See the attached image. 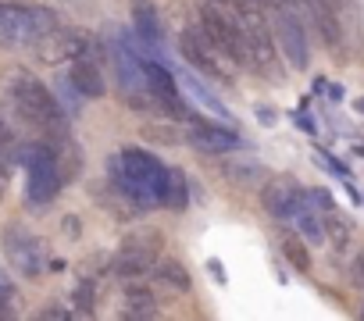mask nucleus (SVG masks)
<instances>
[{
    "label": "nucleus",
    "mask_w": 364,
    "mask_h": 321,
    "mask_svg": "<svg viewBox=\"0 0 364 321\" xmlns=\"http://www.w3.org/2000/svg\"><path fill=\"white\" fill-rule=\"evenodd\" d=\"M4 93H8V104L15 107V114L36 129L43 139H61V136H72L68 132V114L61 107V100L29 72L15 68L8 79H4Z\"/></svg>",
    "instance_id": "1"
},
{
    "label": "nucleus",
    "mask_w": 364,
    "mask_h": 321,
    "mask_svg": "<svg viewBox=\"0 0 364 321\" xmlns=\"http://www.w3.org/2000/svg\"><path fill=\"white\" fill-rule=\"evenodd\" d=\"M18 165H26V200L29 204H50L61 193L65 175L58 168L54 146L47 139L18 146Z\"/></svg>",
    "instance_id": "2"
},
{
    "label": "nucleus",
    "mask_w": 364,
    "mask_h": 321,
    "mask_svg": "<svg viewBox=\"0 0 364 321\" xmlns=\"http://www.w3.org/2000/svg\"><path fill=\"white\" fill-rule=\"evenodd\" d=\"M107 54H111V65H114V79L122 86V97L129 107L136 111H146L154 93H150V82H146V68H143V58L139 50H132V43L122 36V33H111L107 40Z\"/></svg>",
    "instance_id": "3"
},
{
    "label": "nucleus",
    "mask_w": 364,
    "mask_h": 321,
    "mask_svg": "<svg viewBox=\"0 0 364 321\" xmlns=\"http://www.w3.org/2000/svg\"><path fill=\"white\" fill-rule=\"evenodd\" d=\"M58 29V15L47 8L0 4V47H26Z\"/></svg>",
    "instance_id": "4"
},
{
    "label": "nucleus",
    "mask_w": 364,
    "mask_h": 321,
    "mask_svg": "<svg viewBox=\"0 0 364 321\" xmlns=\"http://www.w3.org/2000/svg\"><path fill=\"white\" fill-rule=\"evenodd\" d=\"M200 26H204V33H208V36L229 54V61L250 68V54H247V40H243L240 18L232 15V8L225 4V0H208Z\"/></svg>",
    "instance_id": "5"
},
{
    "label": "nucleus",
    "mask_w": 364,
    "mask_h": 321,
    "mask_svg": "<svg viewBox=\"0 0 364 321\" xmlns=\"http://www.w3.org/2000/svg\"><path fill=\"white\" fill-rule=\"evenodd\" d=\"M0 243H4L8 264H11L18 275L40 278V275L47 271V250H43V243H40L26 225H8L4 236H0Z\"/></svg>",
    "instance_id": "6"
},
{
    "label": "nucleus",
    "mask_w": 364,
    "mask_h": 321,
    "mask_svg": "<svg viewBox=\"0 0 364 321\" xmlns=\"http://www.w3.org/2000/svg\"><path fill=\"white\" fill-rule=\"evenodd\" d=\"M182 58H186L200 75H208V79H225L229 72H225V50L204 33V26L200 29H186V33H182Z\"/></svg>",
    "instance_id": "7"
},
{
    "label": "nucleus",
    "mask_w": 364,
    "mask_h": 321,
    "mask_svg": "<svg viewBox=\"0 0 364 321\" xmlns=\"http://www.w3.org/2000/svg\"><path fill=\"white\" fill-rule=\"evenodd\" d=\"M275 43H279L282 58H286L296 72H307V65H311L307 33H304L300 18L289 11V4H279V8H275Z\"/></svg>",
    "instance_id": "8"
},
{
    "label": "nucleus",
    "mask_w": 364,
    "mask_h": 321,
    "mask_svg": "<svg viewBox=\"0 0 364 321\" xmlns=\"http://www.w3.org/2000/svg\"><path fill=\"white\" fill-rule=\"evenodd\" d=\"M90 36L86 33H75V29H50L47 36H40L36 40V54H40V61H47V65H61V61H75V58H82L86 50H90Z\"/></svg>",
    "instance_id": "9"
},
{
    "label": "nucleus",
    "mask_w": 364,
    "mask_h": 321,
    "mask_svg": "<svg viewBox=\"0 0 364 321\" xmlns=\"http://www.w3.org/2000/svg\"><path fill=\"white\" fill-rule=\"evenodd\" d=\"M118 160H122L125 175H129V179H136L143 190H150V193H154V200H157V193H161L164 179H168V168L161 165V160H157L154 153L139 150V146H125V150L118 153Z\"/></svg>",
    "instance_id": "10"
},
{
    "label": "nucleus",
    "mask_w": 364,
    "mask_h": 321,
    "mask_svg": "<svg viewBox=\"0 0 364 321\" xmlns=\"http://www.w3.org/2000/svg\"><path fill=\"white\" fill-rule=\"evenodd\" d=\"M186 139H190L197 150H204V153H229V150H240V146H243V139L232 132V125L225 129V125L208 121V118H200V114L190 121Z\"/></svg>",
    "instance_id": "11"
},
{
    "label": "nucleus",
    "mask_w": 364,
    "mask_h": 321,
    "mask_svg": "<svg viewBox=\"0 0 364 321\" xmlns=\"http://www.w3.org/2000/svg\"><path fill=\"white\" fill-rule=\"evenodd\" d=\"M143 68H146V82H150V93H154V100L168 111V114H175V118H182L186 114V104H182V93H178V82H175V75L161 65V61H150V58H143Z\"/></svg>",
    "instance_id": "12"
},
{
    "label": "nucleus",
    "mask_w": 364,
    "mask_h": 321,
    "mask_svg": "<svg viewBox=\"0 0 364 321\" xmlns=\"http://www.w3.org/2000/svg\"><path fill=\"white\" fill-rule=\"evenodd\" d=\"M300 200H304V190H296L293 183H282V179L268 183L264 193H261V204L275 222H293L296 211H300Z\"/></svg>",
    "instance_id": "13"
},
{
    "label": "nucleus",
    "mask_w": 364,
    "mask_h": 321,
    "mask_svg": "<svg viewBox=\"0 0 364 321\" xmlns=\"http://www.w3.org/2000/svg\"><path fill=\"white\" fill-rule=\"evenodd\" d=\"M132 26H136L139 47H161L164 43V26H161L154 0H132Z\"/></svg>",
    "instance_id": "14"
},
{
    "label": "nucleus",
    "mask_w": 364,
    "mask_h": 321,
    "mask_svg": "<svg viewBox=\"0 0 364 321\" xmlns=\"http://www.w3.org/2000/svg\"><path fill=\"white\" fill-rule=\"evenodd\" d=\"M154 264H157V254H154V250H143V246H129V243H125V246L118 250V257L111 261V271H114L118 278L132 282V278L150 275Z\"/></svg>",
    "instance_id": "15"
},
{
    "label": "nucleus",
    "mask_w": 364,
    "mask_h": 321,
    "mask_svg": "<svg viewBox=\"0 0 364 321\" xmlns=\"http://www.w3.org/2000/svg\"><path fill=\"white\" fill-rule=\"evenodd\" d=\"M68 79L79 89V97H93L97 100V97L107 93V82H104V72H100V61L97 58H75Z\"/></svg>",
    "instance_id": "16"
},
{
    "label": "nucleus",
    "mask_w": 364,
    "mask_h": 321,
    "mask_svg": "<svg viewBox=\"0 0 364 321\" xmlns=\"http://www.w3.org/2000/svg\"><path fill=\"white\" fill-rule=\"evenodd\" d=\"M157 204L161 207H171V211H186L190 204V186H186V175H182L178 168H168V179L157 193Z\"/></svg>",
    "instance_id": "17"
},
{
    "label": "nucleus",
    "mask_w": 364,
    "mask_h": 321,
    "mask_svg": "<svg viewBox=\"0 0 364 321\" xmlns=\"http://www.w3.org/2000/svg\"><path fill=\"white\" fill-rule=\"evenodd\" d=\"M125 317H157V300L150 289L136 285V278L125 285Z\"/></svg>",
    "instance_id": "18"
},
{
    "label": "nucleus",
    "mask_w": 364,
    "mask_h": 321,
    "mask_svg": "<svg viewBox=\"0 0 364 321\" xmlns=\"http://www.w3.org/2000/svg\"><path fill=\"white\" fill-rule=\"evenodd\" d=\"M161 285H168V289H175V293H190V285H193V278H190V271L182 268L178 261H157L154 264V271H150Z\"/></svg>",
    "instance_id": "19"
},
{
    "label": "nucleus",
    "mask_w": 364,
    "mask_h": 321,
    "mask_svg": "<svg viewBox=\"0 0 364 321\" xmlns=\"http://www.w3.org/2000/svg\"><path fill=\"white\" fill-rule=\"evenodd\" d=\"M350 236H353V225H350L343 214H336V211H325V239H328L336 250H346Z\"/></svg>",
    "instance_id": "20"
},
{
    "label": "nucleus",
    "mask_w": 364,
    "mask_h": 321,
    "mask_svg": "<svg viewBox=\"0 0 364 321\" xmlns=\"http://www.w3.org/2000/svg\"><path fill=\"white\" fill-rule=\"evenodd\" d=\"M279 246H282L286 261H289L296 271H311V254H307V246H304V239H300V236L286 232V236L279 239Z\"/></svg>",
    "instance_id": "21"
},
{
    "label": "nucleus",
    "mask_w": 364,
    "mask_h": 321,
    "mask_svg": "<svg viewBox=\"0 0 364 321\" xmlns=\"http://www.w3.org/2000/svg\"><path fill=\"white\" fill-rule=\"evenodd\" d=\"M72 300H75V310H79V314H93V310H97V282H93V278H82V282L75 285Z\"/></svg>",
    "instance_id": "22"
},
{
    "label": "nucleus",
    "mask_w": 364,
    "mask_h": 321,
    "mask_svg": "<svg viewBox=\"0 0 364 321\" xmlns=\"http://www.w3.org/2000/svg\"><path fill=\"white\" fill-rule=\"evenodd\" d=\"M15 165H18V143L11 139L8 125L0 121V168H4V172H11Z\"/></svg>",
    "instance_id": "23"
},
{
    "label": "nucleus",
    "mask_w": 364,
    "mask_h": 321,
    "mask_svg": "<svg viewBox=\"0 0 364 321\" xmlns=\"http://www.w3.org/2000/svg\"><path fill=\"white\" fill-rule=\"evenodd\" d=\"M125 243H129V246H143V250H154V254H161V243H164V236H161L157 229H139V232H129V236H125Z\"/></svg>",
    "instance_id": "24"
},
{
    "label": "nucleus",
    "mask_w": 364,
    "mask_h": 321,
    "mask_svg": "<svg viewBox=\"0 0 364 321\" xmlns=\"http://www.w3.org/2000/svg\"><path fill=\"white\" fill-rule=\"evenodd\" d=\"M15 300H18V293H15L11 278L0 271V317H11L15 314Z\"/></svg>",
    "instance_id": "25"
},
{
    "label": "nucleus",
    "mask_w": 364,
    "mask_h": 321,
    "mask_svg": "<svg viewBox=\"0 0 364 321\" xmlns=\"http://www.w3.org/2000/svg\"><path fill=\"white\" fill-rule=\"evenodd\" d=\"M146 136H150V139H157V143H175V139H178L171 129H168V132H161V125H150V129H146Z\"/></svg>",
    "instance_id": "26"
},
{
    "label": "nucleus",
    "mask_w": 364,
    "mask_h": 321,
    "mask_svg": "<svg viewBox=\"0 0 364 321\" xmlns=\"http://www.w3.org/2000/svg\"><path fill=\"white\" fill-rule=\"evenodd\" d=\"M353 282L357 285H364V250L357 254V261H353Z\"/></svg>",
    "instance_id": "27"
},
{
    "label": "nucleus",
    "mask_w": 364,
    "mask_h": 321,
    "mask_svg": "<svg viewBox=\"0 0 364 321\" xmlns=\"http://www.w3.org/2000/svg\"><path fill=\"white\" fill-rule=\"evenodd\" d=\"M40 317H68V310H65V307H47Z\"/></svg>",
    "instance_id": "28"
},
{
    "label": "nucleus",
    "mask_w": 364,
    "mask_h": 321,
    "mask_svg": "<svg viewBox=\"0 0 364 321\" xmlns=\"http://www.w3.org/2000/svg\"><path fill=\"white\" fill-rule=\"evenodd\" d=\"M4 190H8V172L0 168V200H4Z\"/></svg>",
    "instance_id": "29"
},
{
    "label": "nucleus",
    "mask_w": 364,
    "mask_h": 321,
    "mask_svg": "<svg viewBox=\"0 0 364 321\" xmlns=\"http://www.w3.org/2000/svg\"><path fill=\"white\" fill-rule=\"evenodd\" d=\"M208 268H211V271H215V278H218V282H222V278H225V275H222V264H218V261H211V264H208Z\"/></svg>",
    "instance_id": "30"
},
{
    "label": "nucleus",
    "mask_w": 364,
    "mask_h": 321,
    "mask_svg": "<svg viewBox=\"0 0 364 321\" xmlns=\"http://www.w3.org/2000/svg\"><path fill=\"white\" fill-rule=\"evenodd\" d=\"M357 111H360V114H364V97H360V100H357Z\"/></svg>",
    "instance_id": "31"
}]
</instances>
